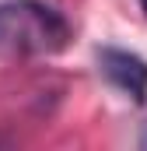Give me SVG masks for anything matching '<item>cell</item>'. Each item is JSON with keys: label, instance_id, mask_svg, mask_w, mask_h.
Listing matches in <instances>:
<instances>
[{"label": "cell", "instance_id": "obj_4", "mask_svg": "<svg viewBox=\"0 0 147 151\" xmlns=\"http://www.w3.org/2000/svg\"><path fill=\"white\" fill-rule=\"evenodd\" d=\"M144 148H147V137H144Z\"/></svg>", "mask_w": 147, "mask_h": 151}, {"label": "cell", "instance_id": "obj_3", "mask_svg": "<svg viewBox=\"0 0 147 151\" xmlns=\"http://www.w3.org/2000/svg\"><path fill=\"white\" fill-rule=\"evenodd\" d=\"M140 7H144V14H147V0H140Z\"/></svg>", "mask_w": 147, "mask_h": 151}, {"label": "cell", "instance_id": "obj_1", "mask_svg": "<svg viewBox=\"0 0 147 151\" xmlns=\"http://www.w3.org/2000/svg\"><path fill=\"white\" fill-rule=\"evenodd\" d=\"M67 18L42 0H7L0 4V60L53 56L67 46Z\"/></svg>", "mask_w": 147, "mask_h": 151}, {"label": "cell", "instance_id": "obj_2", "mask_svg": "<svg viewBox=\"0 0 147 151\" xmlns=\"http://www.w3.org/2000/svg\"><path fill=\"white\" fill-rule=\"evenodd\" d=\"M95 56H98V70L105 74V81L116 84L123 95H130L137 106H144L147 102V60L144 56L119 49V46H98Z\"/></svg>", "mask_w": 147, "mask_h": 151}]
</instances>
